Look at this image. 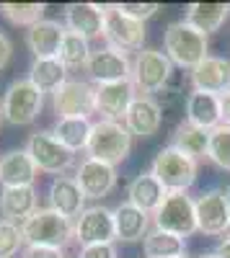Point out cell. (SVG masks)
Masks as SVG:
<instances>
[{
	"instance_id": "1",
	"label": "cell",
	"mask_w": 230,
	"mask_h": 258,
	"mask_svg": "<svg viewBox=\"0 0 230 258\" xmlns=\"http://www.w3.org/2000/svg\"><path fill=\"white\" fill-rule=\"evenodd\" d=\"M163 49L165 57L181 70H194L199 62L210 57L207 54V49H210L207 36L197 31L192 24H186L184 18L168 24V29L163 31Z\"/></svg>"
},
{
	"instance_id": "2",
	"label": "cell",
	"mask_w": 230,
	"mask_h": 258,
	"mask_svg": "<svg viewBox=\"0 0 230 258\" xmlns=\"http://www.w3.org/2000/svg\"><path fill=\"white\" fill-rule=\"evenodd\" d=\"M150 173L163 183V188L168 194H186L197 181L199 163H197V158L181 153V150H176L171 145H165L155 153Z\"/></svg>"
},
{
	"instance_id": "3",
	"label": "cell",
	"mask_w": 230,
	"mask_h": 258,
	"mask_svg": "<svg viewBox=\"0 0 230 258\" xmlns=\"http://www.w3.org/2000/svg\"><path fill=\"white\" fill-rule=\"evenodd\" d=\"M26 245H39V248H57L62 250L73 240V220L62 217L60 212L44 207L36 209L31 217L21 225Z\"/></svg>"
},
{
	"instance_id": "4",
	"label": "cell",
	"mask_w": 230,
	"mask_h": 258,
	"mask_svg": "<svg viewBox=\"0 0 230 258\" xmlns=\"http://www.w3.org/2000/svg\"><path fill=\"white\" fill-rule=\"evenodd\" d=\"M130 150H132V135L122 121L101 119V121L93 124L91 137H88V147H86L88 158L109 163V165L117 168L122 160H127Z\"/></svg>"
},
{
	"instance_id": "5",
	"label": "cell",
	"mask_w": 230,
	"mask_h": 258,
	"mask_svg": "<svg viewBox=\"0 0 230 258\" xmlns=\"http://www.w3.org/2000/svg\"><path fill=\"white\" fill-rule=\"evenodd\" d=\"M3 119L13 126H26V124H34L44 109V93H41L36 85L24 78V80H13L6 93H3Z\"/></svg>"
},
{
	"instance_id": "6",
	"label": "cell",
	"mask_w": 230,
	"mask_h": 258,
	"mask_svg": "<svg viewBox=\"0 0 230 258\" xmlns=\"http://www.w3.org/2000/svg\"><path fill=\"white\" fill-rule=\"evenodd\" d=\"M174 62L158 49H142L132 62V85L142 96H158L174 78Z\"/></svg>"
},
{
	"instance_id": "7",
	"label": "cell",
	"mask_w": 230,
	"mask_h": 258,
	"mask_svg": "<svg viewBox=\"0 0 230 258\" xmlns=\"http://www.w3.org/2000/svg\"><path fill=\"white\" fill-rule=\"evenodd\" d=\"M26 153L31 155L36 170H41V173H52V176H62L75 163V153L62 145L54 137V132H49V129H41V132H34L29 137Z\"/></svg>"
},
{
	"instance_id": "8",
	"label": "cell",
	"mask_w": 230,
	"mask_h": 258,
	"mask_svg": "<svg viewBox=\"0 0 230 258\" xmlns=\"http://www.w3.org/2000/svg\"><path fill=\"white\" fill-rule=\"evenodd\" d=\"M153 225L158 230L174 232L179 238H189L197 232V209L189 194H168L160 209L153 214Z\"/></svg>"
},
{
	"instance_id": "9",
	"label": "cell",
	"mask_w": 230,
	"mask_h": 258,
	"mask_svg": "<svg viewBox=\"0 0 230 258\" xmlns=\"http://www.w3.org/2000/svg\"><path fill=\"white\" fill-rule=\"evenodd\" d=\"M57 119H88L96 114V85L88 80H68L52 93Z\"/></svg>"
},
{
	"instance_id": "10",
	"label": "cell",
	"mask_w": 230,
	"mask_h": 258,
	"mask_svg": "<svg viewBox=\"0 0 230 258\" xmlns=\"http://www.w3.org/2000/svg\"><path fill=\"white\" fill-rule=\"evenodd\" d=\"M73 238L80 243V248L114 243L117 240V225H114V209L93 204L86 207L83 214L73 222Z\"/></svg>"
},
{
	"instance_id": "11",
	"label": "cell",
	"mask_w": 230,
	"mask_h": 258,
	"mask_svg": "<svg viewBox=\"0 0 230 258\" xmlns=\"http://www.w3.org/2000/svg\"><path fill=\"white\" fill-rule=\"evenodd\" d=\"M103 39L109 47L119 52H142L145 44V24L122 13L117 6H106V21H103Z\"/></svg>"
},
{
	"instance_id": "12",
	"label": "cell",
	"mask_w": 230,
	"mask_h": 258,
	"mask_svg": "<svg viewBox=\"0 0 230 258\" xmlns=\"http://www.w3.org/2000/svg\"><path fill=\"white\" fill-rule=\"evenodd\" d=\"M194 209H197V230L204 235H220L230 232V202L225 197V191H204L194 199Z\"/></svg>"
},
{
	"instance_id": "13",
	"label": "cell",
	"mask_w": 230,
	"mask_h": 258,
	"mask_svg": "<svg viewBox=\"0 0 230 258\" xmlns=\"http://www.w3.org/2000/svg\"><path fill=\"white\" fill-rule=\"evenodd\" d=\"M86 73L96 85H106V83H122V80H132V62L130 57L114 49V47H103L96 49L86 64Z\"/></svg>"
},
{
	"instance_id": "14",
	"label": "cell",
	"mask_w": 230,
	"mask_h": 258,
	"mask_svg": "<svg viewBox=\"0 0 230 258\" xmlns=\"http://www.w3.org/2000/svg\"><path fill=\"white\" fill-rule=\"evenodd\" d=\"M75 181L86 199H103L117 188V168L109 163L86 158L75 170Z\"/></svg>"
},
{
	"instance_id": "15",
	"label": "cell",
	"mask_w": 230,
	"mask_h": 258,
	"mask_svg": "<svg viewBox=\"0 0 230 258\" xmlns=\"http://www.w3.org/2000/svg\"><path fill=\"white\" fill-rule=\"evenodd\" d=\"M135 85L132 80H122V83H106V85H96V114L106 121H124L135 96Z\"/></svg>"
},
{
	"instance_id": "16",
	"label": "cell",
	"mask_w": 230,
	"mask_h": 258,
	"mask_svg": "<svg viewBox=\"0 0 230 258\" xmlns=\"http://www.w3.org/2000/svg\"><path fill=\"white\" fill-rule=\"evenodd\" d=\"M65 34V24H60L54 18H44L26 31V47L34 54V59H54L60 54Z\"/></svg>"
},
{
	"instance_id": "17",
	"label": "cell",
	"mask_w": 230,
	"mask_h": 258,
	"mask_svg": "<svg viewBox=\"0 0 230 258\" xmlns=\"http://www.w3.org/2000/svg\"><path fill=\"white\" fill-rule=\"evenodd\" d=\"M124 126L130 129V135L132 137H155L158 135V129L163 124V111H160V106L153 96H137L130 106V111L127 116H124L122 121Z\"/></svg>"
},
{
	"instance_id": "18",
	"label": "cell",
	"mask_w": 230,
	"mask_h": 258,
	"mask_svg": "<svg viewBox=\"0 0 230 258\" xmlns=\"http://www.w3.org/2000/svg\"><path fill=\"white\" fill-rule=\"evenodd\" d=\"M103 21H106V6H98V3L65 6V29L86 36L88 41L96 36H103Z\"/></svg>"
},
{
	"instance_id": "19",
	"label": "cell",
	"mask_w": 230,
	"mask_h": 258,
	"mask_svg": "<svg viewBox=\"0 0 230 258\" xmlns=\"http://www.w3.org/2000/svg\"><path fill=\"white\" fill-rule=\"evenodd\" d=\"M39 209V197L34 186H3L0 191V220L24 225Z\"/></svg>"
},
{
	"instance_id": "20",
	"label": "cell",
	"mask_w": 230,
	"mask_h": 258,
	"mask_svg": "<svg viewBox=\"0 0 230 258\" xmlns=\"http://www.w3.org/2000/svg\"><path fill=\"white\" fill-rule=\"evenodd\" d=\"M49 209L60 212L68 220H78L83 209H86V197L78 186L75 178L70 176H54V181L49 183Z\"/></svg>"
},
{
	"instance_id": "21",
	"label": "cell",
	"mask_w": 230,
	"mask_h": 258,
	"mask_svg": "<svg viewBox=\"0 0 230 258\" xmlns=\"http://www.w3.org/2000/svg\"><path fill=\"white\" fill-rule=\"evenodd\" d=\"M192 85L194 91L204 93H215L222 96L230 91V59L225 57H207L192 70Z\"/></svg>"
},
{
	"instance_id": "22",
	"label": "cell",
	"mask_w": 230,
	"mask_h": 258,
	"mask_svg": "<svg viewBox=\"0 0 230 258\" xmlns=\"http://www.w3.org/2000/svg\"><path fill=\"white\" fill-rule=\"evenodd\" d=\"M184 111L186 121L212 132L215 126L222 124V111H220V96L215 93H204V91H192L184 101Z\"/></svg>"
},
{
	"instance_id": "23",
	"label": "cell",
	"mask_w": 230,
	"mask_h": 258,
	"mask_svg": "<svg viewBox=\"0 0 230 258\" xmlns=\"http://www.w3.org/2000/svg\"><path fill=\"white\" fill-rule=\"evenodd\" d=\"M165 197H168V191L163 188V183L150 173V170H145V173L135 176L130 188H127V202L135 204L137 209H142L145 214H153L160 209V204L165 202Z\"/></svg>"
},
{
	"instance_id": "24",
	"label": "cell",
	"mask_w": 230,
	"mask_h": 258,
	"mask_svg": "<svg viewBox=\"0 0 230 258\" xmlns=\"http://www.w3.org/2000/svg\"><path fill=\"white\" fill-rule=\"evenodd\" d=\"M36 173L39 170L26 153V147L0 155V183L3 186H34Z\"/></svg>"
},
{
	"instance_id": "25",
	"label": "cell",
	"mask_w": 230,
	"mask_h": 258,
	"mask_svg": "<svg viewBox=\"0 0 230 258\" xmlns=\"http://www.w3.org/2000/svg\"><path fill=\"white\" fill-rule=\"evenodd\" d=\"M114 225H117V240L119 243H137L145 240L150 230V214H145L130 202H122L114 209Z\"/></svg>"
},
{
	"instance_id": "26",
	"label": "cell",
	"mask_w": 230,
	"mask_h": 258,
	"mask_svg": "<svg viewBox=\"0 0 230 258\" xmlns=\"http://www.w3.org/2000/svg\"><path fill=\"white\" fill-rule=\"evenodd\" d=\"M230 18V3H189L184 11V21L192 24L197 31L215 34L225 26V21Z\"/></svg>"
},
{
	"instance_id": "27",
	"label": "cell",
	"mask_w": 230,
	"mask_h": 258,
	"mask_svg": "<svg viewBox=\"0 0 230 258\" xmlns=\"http://www.w3.org/2000/svg\"><path fill=\"white\" fill-rule=\"evenodd\" d=\"M29 80L41 93H54L70 78H68V68L54 57V59H34L29 68Z\"/></svg>"
},
{
	"instance_id": "28",
	"label": "cell",
	"mask_w": 230,
	"mask_h": 258,
	"mask_svg": "<svg viewBox=\"0 0 230 258\" xmlns=\"http://www.w3.org/2000/svg\"><path fill=\"white\" fill-rule=\"evenodd\" d=\"M142 253H145V258H184L186 240L174 232L153 227L142 240Z\"/></svg>"
},
{
	"instance_id": "29",
	"label": "cell",
	"mask_w": 230,
	"mask_h": 258,
	"mask_svg": "<svg viewBox=\"0 0 230 258\" xmlns=\"http://www.w3.org/2000/svg\"><path fill=\"white\" fill-rule=\"evenodd\" d=\"M171 147L181 150V153L192 155V158H204L210 153V132L207 129H199L189 121H181L174 129V137H171Z\"/></svg>"
},
{
	"instance_id": "30",
	"label": "cell",
	"mask_w": 230,
	"mask_h": 258,
	"mask_svg": "<svg viewBox=\"0 0 230 258\" xmlns=\"http://www.w3.org/2000/svg\"><path fill=\"white\" fill-rule=\"evenodd\" d=\"M91 119H57L54 124V137L65 145L68 150L78 153V150H86L88 147V137H91Z\"/></svg>"
},
{
	"instance_id": "31",
	"label": "cell",
	"mask_w": 230,
	"mask_h": 258,
	"mask_svg": "<svg viewBox=\"0 0 230 258\" xmlns=\"http://www.w3.org/2000/svg\"><path fill=\"white\" fill-rule=\"evenodd\" d=\"M91 54H93V49H91V44H88V39L80 36V34L68 31L65 39H62V47H60L57 59L65 64V68H86L88 59H91Z\"/></svg>"
},
{
	"instance_id": "32",
	"label": "cell",
	"mask_w": 230,
	"mask_h": 258,
	"mask_svg": "<svg viewBox=\"0 0 230 258\" xmlns=\"http://www.w3.org/2000/svg\"><path fill=\"white\" fill-rule=\"evenodd\" d=\"M44 3H0V16H3L11 26H26L31 29L34 24L44 21Z\"/></svg>"
},
{
	"instance_id": "33",
	"label": "cell",
	"mask_w": 230,
	"mask_h": 258,
	"mask_svg": "<svg viewBox=\"0 0 230 258\" xmlns=\"http://www.w3.org/2000/svg\"><path fill=\"white\" fill-rule=\"evenodd\" d=\"M207 158L217 168L230 173V126L227 124H220L210 132V153H207Z\"/></svg>"
},
{
	"instance_id": "34",
	"label": "cell",
	"mask_w": 230,
	"mask_h": 258,
	"mask_svg": "<svg viewBox=\"0 0 230 258\" xmlns=\"http://www.w3.org/2000/svg\"><path fill=\"white\" fill-rule=\"evenodd\" d=\"M24 232H21V225L0 220V258H13L21 248H24Z\"/></svg>"
},
{
	"instance_id": "35",
	"label": "cell",
	"mask_w": 230,
	"mask_h": 258,
	"mask_svg": "<svg viewBox=\"0 0 230 258\" xmlns=\"http://www.w3.org/2000/svg\"><path fill=\"white\" fill-rule=\"evenodd\" d=\"M117 8L122 13H127L130 18H135V21H142V24L160 11L158 3H117Z\"/></svg>"
},
{
	"instance_id": "36",
	"label": "cell",
	"mask_w": 230,
	"mask_h": 258,
	"mask_svg": "<svg viewBox=\"0 0 230 258\" xmlns=\"http://www.w3.org/2000/svg\"><path fill=\"white\" fill-rule=\"evenodd\" d=\"M78 258H117V245L114 243H101V245L80 248Z\"/></svg>"
},
{
	"instance_id": "37",
	"label": "cell",
	"mask_w": 230,
	"mask_h": 258,
	"mask_svg": "<svg viewBox=\"0 0 230 258\" xmlns=\"http://www.w3.org/2000/svg\"><path fill=\"white\" fill-rule=\"evenodd\" d=\"M24 258H62V250L57 248H39V245H26Z\"/></svg>"
},
{
	"instance_id": "38",
	"label": "cell",
	"mask_w": 230,
	"mask_h": 258,
	"mask_svg": "<svg viewBox=\"0 0 230 258\" xmlns=\"http://www.w3.org/2000/svg\"><path fill=\"white\" fill-rule=\"evenodd\" d=\"M11 57H13V44H11V39L0 31V70L11 62Z\"/></svg>"
},
{
	"instance_id": "39",
	"label": "cell",
	"mask_w": 230,
	"mask_h": 258,
	"mask_svg": "<svg viewBox=\"0 0 230 258\" xmlns=\"http://www.w3.org/2000/svg\"><path fill=\"white\" fill-rule=\"evenodd\" d=\"M220 111H222V124L230 126V91L220 96Z\"/></svg>"
},
{
	"instance_id": "40",
	"label": "cell",
	"mask_w": 230,
	"mask_h": 258,
	"mask_svg": "<svg viewBox=\"0 0 230 258\" xmlns=\"http://www.w3.org/2000/svg\"><path fill=\"white\" fill-rule=\"evenodd\" d=\"M215 255H217V258H230V235H227V238H222V240L217 243Z\"/></svg>"
},
{
	"instance_id": "41",
	"label": "cell",
	"mask_w": 230,
	"mask_h": 258,
	"mask_svg": "<svg viewBox=\"0 0 230 258\" xmlns=\"http://www.w3.org/2000/svg\"><path fill=\"white\" fill-rule=\"evenodd\" d=\"M225 197H227V202H230V181H227V186H225Z\"/></svg>"
},
{
	"instance_id": "42",
	"label": "cell",
	"mask_w": 230,
	"mask_h": 258,
	"mask_svg": "<svg viewBox=\"0 0 230 258\" xmlns=\"http://www.w3.org/2000/svg\"><path fill=\"white\" fill-rule=\"evenodd\" d=\"M199 258H217L215 253H204V255H199Z\"/></svg>"
},
{
	"instance_id": "43",
	"label": "cell",
	"mask_w": 230,
	"mask_h": 258,
	"mask_svg": "<svg viewBox=\"0 0 230 258\" xmlns=\"http://www.w3.org/2000/svg\"><path fill=\"white\" fill-rule=\"evenodd\" d=\"M0 124H3V106H0Z\"/></svg>"
},
{
	"instance_id": "44",
	"label": "cell",
	"mask_w": 230,
	"mask_h": 258,
	"mask_svg": "<svg viewBox=\"0 0 230 258\" xmlns=\"http://www.w3.org/2000/svg\"><path fill=\"white\" fill-rule=\"evenodd\" d=\"M184 258H186V255H184Z\"/></svg>"
}]
</instances>
